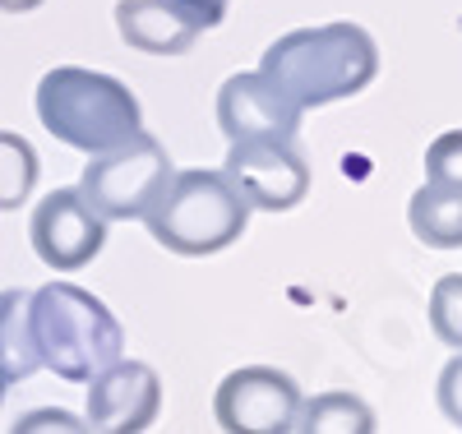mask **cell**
<instances>
[{
  "label": "cell",
  "instance_id": "cell-1",
  "mask_svg": "<svg viewBox=\"0 0 462 434\" xmlns=\"http://www.w3.org/2000/svg\"><path fill=\"white\" fill-rule=\"evenodd\" d=\"M259 69L273 78L300 111H315V106L346 102V97L365 93L379 74V47L361 23L333 19V23L282 32L278 42L263 47Z\"/></svg>",
  "mask_w": 462,
  "mask_h": 434
},
{
  "label": "cell",
  "instance_id": "cell-2",
  "mask_svg": "<svg viewBox=\"0 0 462 434\" xmlns=\"http://www.w3.org/2000/svg\"><path fill=\"white\" fill-rule=\"evenodd\" d=\"M37 121L42 130L79 152H102L125 143L143 130L139 97L102 69L84 65H56L37 84Z\"/></svg>",
  "mask_w": 462,
  "mask_h": 434
},
{
  "label": "cell",
  "instance_id": "cell-3",
  "mask_svg": "<svg viewBox=\"0 0 462 434\" xmlns=\"http://www.w3.org/2000/svg\"><path fill=\"white\" fill-rule=\"evenodd\" d=\"M32 342L42 365L65 383H88L116 356H125L121 319L106 300L74 282H47L32 291Z\"/></svg>",
  "mask_w": 462,
  "mask_h": 434
},
{
  "label": "cell",
  "instance_id": "cell-4",
  "mask_svg": "<svg viewBox=\"0 0 462 434\" xmlns=\"http://www.w3.org/2000/svg\"><path fill=\"white\" fill-rule=\"evenodd\" d=\"M139 222L162 250L204 259L241 241L250 226V204L222 171H171Z\"/></svg>",
  "mask_w": 462,
  "mask_h": 434
},
{
  "label": "cell",
  "instance_id": "cell-5",
  "mask_svg": "<svg viewBox=\"0 0 462 434\" xmlns=\"http://www.w3.org/2000/svg\"><path fill=\"white\" fill-rule=\"evenodd\" d=\"M171 171L176 167H171L167 148L152 139L148 130H139V134H130L125 143H116V148L88 152L79 194L93 204V213H102L106 222H134L162 194Z\"/></svg>",
  "mask_w": 462,
  "mask_h": 434
},
{
  "label": "cell",
  "instance_id": "cell-6",
  "mask_svg": "<svg viewBox=\"0 0 462 434\" xmlns=\"http://www.w3.org/2000/svg\"><path fill=\"white\" fill-rule=\"evenodd\" d=\"M300 383L278 365H241L213 392V420L226 434H287L296 429Z\"/></svg>",
  "mask_w": 462,
  "mask_h": 434
},
{
  "label": "cell",
  "instance_id": "cell-7",
  "mask_svg": "<svg viewBox=\"0 0 462 434\" xmlns=\"http://www.w3.org/2000/svg\"><path fill=\"white\" fill-rule=\"evenodd\" d=\"M222 176L241 189L250 213H291L310 194V167L296 139H236L226 148Z\"/></svg>",
  "mask_w": 462,
  "mask_h": 434
},
{
  "label": "cell",
  "instance_id": "cell-8",
  "mask_svg": "<svg viewBox=\"0 0 462 434\" xmlns=\"http://www.w3.org/2000/svg\"><path fill=\"white\" fill-rule=\"evenodd\" d=\"M28 241L51 272H79L106 245V217L93 213V204L79 194V185H65V189H51L32 208Z\"/></svg>",
  "mask_w": 462,
  "mask_h": 434
},
{
  "label": "cell",
  "instance_id": "cell-9",
  "mask_svg": "<svg viewBox=\"0 0 462 434\" xmlns=\"http://www.w3.org/2000/svg\"><path fill=\"white\" fill-rule=\"evenodd\" d=\"M300 115L305 111L263 69L231 74L217 88V130L226 134V143H236V139H296Z\"/></svg>",
  "mask_w": 462,
  "mask_h": 434
},
{
  "label": "cell",
  "instance_id": "cell-10",
  "mask_svg": "<svg viewBox=\"0 0 462 434\" xmlns=\"http://www.w3.org/2000/svg\"><path fill=\"white\" fill-rule=\"evenodd\" d=\"M162 411V379L143 361L116 356L106 370L88 379V429L143 434Z\"/></svg>",
  "mask_w": 462,
  "mask_h": 434
},
{
  "label": "cell",
  "instance_id": "cell-11",
  "mask_svg": "<svg viewBox=\"0 0 462 434\" xmlns=\"http://www.w3.org/2000/svg\"><path fill=\"white\" fill-rule=\"evenodd\" d=\"M116 32L143 56H185L199 42V28L185 23L171 0H116Z\"/></svg>",
  "mask_w": 462,
  "mask_h": 434
},
{
  "label": "cell",
  "instance_id": "cell-12",
  "mask_svg": "<svg viewBox=\"0 0 462 434\" xmlns=\"http://www.w3.org/2000/svg\"><path fill=\"white\" fill-rule=\"evenodd\" d=\"M407 226L430 250H462V189L426 180L407 204Z\"/></svg>",
  "mask_w": 462,
  "mask_h": 434
},
{
  "label": "cell",
  "instance_id": "cell-13",
  "mask_svg": "<svg viewBox=\"0 0 462 434\" xmlns=\"http://www.w3.org/2000/svg\"><path fill=\"white\" fill-rule=\"evenodd\" d=\"M42 370L32 342V291H0V374L28 379Z\"/></svg>",
  "mask_w": 462,
  "mask_h": 434
},
{
  "label": "cell",
  "instance_id": "cell-14",
  "mask_svg": "<svg viewBox=\"0 0 462 434\" xmlns=\"http://www.w3.org/2000/svg\"><path fill=\"white\" fill-rule=\"evenodd\" d=\"M296 429L305 434H370L374 429V411L356 398V392H319V398L300 402L296 411Z\"/></svg>",
  "mask_w": 462,
  "mask_h": 434
},
{
  "label": "cell",
  "instance_id": "cell-15",
  "mask_svg": "<svg viewBox=\"0 0 462 434\" xmlns=\"http://www.w3.org/2000/svg\"><path fill=\"white\" fill-rule=\"evenodd\" d=\"M37 171H42V162H37L32 143L14 130H0V213H14L32 199Z\"/></svg>",
  "mask_w": 462,
  "mask_h": 434
},
{
  "label": "cell",
  "instance_id": "cell-16",
  "mask_svg": "<svg viewBox=\"0 0 462 434\" xmlns=\"http://www.w3.org/2000/svg\"><path fill=\"white\" fill-rule=\"evenodd\" d=\"M430 333L448 351H462V272H444L430 287Z\"/></svg>",
  "mask_w": 462,
  "mask_h": 434
},
{
  "label": "cell",
  "instance_id": "cell-17",
  "mask_svg": "<svg viewBox=\"0 0 462 434\" xmlns=\"http://www.w3.org/2000/svg\"><path fill=\"white\" fill-rule=\"evenodd\" d=\"M426 180L462 189V130L435 134V143L426 148Z\"/></svg>",
  "mask_w": 462,
  "mask_h": 434
},
{
  "label": "cell",
  "instance_id": "cell-18",
  "mask_svg": "<svg viewBox=\"0 0 462 434\" xmlns=\"http://www.w3.org/2000/svg\"><path fill=\"white\" fill-rule=\"evenodd\" d=\"M435 398H439V411L448 425L462 429V351L439 370V383H435Z\"/></svg>",
  "mask_w": 462,
  "mask_h": 434
},
{
  "label": "cell",
  "instance_id": "cell-19",
  "mask_svg": "<svg viewBox=\"0 0 462 434\" xmlns=\"http://www.w3.org/2000/svg\"><path fill=\"white\" fill-rule=\"evenodd\" d=\"M171 5L180 10V19H185V23H195V28L204 32V28H217V23L226 19L231 0H171Z\"/></svg>",
  "mask_w": 462,
  "mask_h": 434
},
{
  "label": "cell",
  "instance_id": "cell-20",
  "mask_svg": "<svg viewBox=\"0 0 462 434\" xmlns=\"http://www.w3.org/2000/svg\"><path fill=\"white\" fill-rule=\"evenodd\" d=\"M19 434H37V429H60V434H74V429H88V420L69 416V411H32L14 425Z\"/></svg>",
  "mask_w": 462,
  "mask_h": 434
},
{
  "label": "cell",
  "instance_id": "cell-21",
  "mask_svg": "<svg viewBox=\"0 0 462 434\" xmlns=\"http://www.w3.org/2000/svg\"><path fill=\"white\" fill-rule=\"evenodd\" d=\"M37 5H42V0H0V14H28Z\"/></svg>",
  "mask_w": 462,
  "mask_h": 434
},
{
  "label": "cell",
  "instance_id": "cell-22",
  "mask_svg": "<svg viewBox=\"0 0 462 434\" xmlns=\"http://www.w3.org/2000/svg\"><path fill=\"white\" fill-rule=\"evenodd\" d=\"M5 383H10V379H5V374H0V402H5Z\"/></svg>",
  "mask_w": 462,
  "mask_h": 434
}]
</instances>
